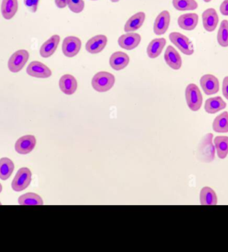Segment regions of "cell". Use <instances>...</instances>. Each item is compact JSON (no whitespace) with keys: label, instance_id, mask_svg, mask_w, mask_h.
Returning a JSON list of instances; mask_svg holds the SVG:
<instances>
[{"label":"cell","instance_id":"1","mask_svg":"<svg viewBox=\"0 0 228 252\" xmlns=\"http://www.w3.org/2000/svg\"><path fill=\"white\" fill-rule=\"evenodd\" d=\"M115 82V76L113 74L106 71H101L93 76L91 86L97 92L106 93L114 87Z\"/></svg>","mask_w":228,"mask_h":252},{"label":"cell","instance_id":"2","mask_svg":"<svg viewBox=\"0 0 228 252\" xmlns=\"http://www.w3.org/2000/svg\"><path fill=\"white\" fill-rule=\"evenodd\" d=\"M213 134H205L198 147V157L200 160L204 163H211L215 159L216 148L213 145Z\"/></svg>","mask_w":228,"mask_h":252},{"label":"cell","instance_id":"3","mask_svg":"<svg viewBox=\"0 0 228 252\" xmlns=\"http://www.w3.org/2000/svg\"><path fill=\"white\" fill-rule=\"evenodd\" d=\"M186 100L189 109L194 112L199 111L202 106L203 96L200 90L195 84H190L186 87Z\"/></svg>","mask_w":228,"mask_h":252},{"label":"cell","instance_id":"4","mask_svg":"<svg viewBox=\"0 0 228 252\" xmlns=\"http://www.w3.org/2000/svg\"><path fill=\"white\" fill-rule=\"evenodd\" d=\"M169 38L171 43L183 54L187 56H191L194 52L193 44L188 37L179 32H171L170 33Z\"/></svg>","mask_w":228,"mask_h":252},{"label":"cell","instance_id":"5","mask_svg":"<svg viewBox=\"0 0 228 252\" xmlns=\"http://www.w3.org/2000/svg\"><path fill=\"white\" fill-rule=\"evenodd\" d=\"M31 182V172L27 167H22L18 170L12 182L14 191L20 192L25 190Z\"/></svg>","mask_w":228,"mask_h":252},{"label":"cell","instance_id":"6","mask_svg":"<svg viewBox=\"0 0 228 252\" xmlns=\"http://www.w3.org/2000/svg\"><path fill=\"white\" fill-rule=\"evenodd\" d=\"M29 54L26 50H19L9 58L7 66L10 72L16 73L22 70L29 60Z\"/></svg>","mask_w":228,"mask_h":252},{"label":"cell","instance_id":"7","mask_svg":"<svg viewBox=\"0 0 228 252\" xmlns=\"http://www.w3.org/2000/svg\"><path fill=\"white\" fill-rule=\"evenodd\" d=\"M82 48V41L76 36H68L62 43V52L66 57L73 58L79 53Z\"/></svg>","mask_w":228,"mask_h":252},{"label":"cell","instance_id":"8","mask_svg":"<svg viewBox=\"0 0 228 252\" xmlns=\"http://www.w3.org/2000/svg\"><path fill=\"white\" fill-rule=\"evenodd\" d=\"M28 75L38 78H48L52 76V70L46 65L39 61L29 63L26 69Z\"/></svg>","mask_w":228,"mask_h":252},{"label":"cell","instance_id":"9","mask_svg":"<svg viewBox=\"0 0 228 252\" xmlns=\"http://www.w3.org/2000/svg\"><path fill=\"white\" fill-rule=\"evenodd\" d=\"M36 139L33 135L28 134L17 140L15 143V150L20 155H27L34 149Z\"/></svg>","mask_w":228,"mask_h":252},{"label":"cell","instance_id":"10","mask_svg":"<svg viewBox=\"0 0 228 252\" xmlns=\"http://www.w3.org/2000/svg\"><path fill=\"white\" fill-rule=\"evenodd\" d=\"M142 37L139 33L127 32L119 37L117 42L119 46L123 49L132 50L139 46Z\"/></svg>","mask_w":228,"mask_h":252},{"label":"cell","instance_id":"11","mask_svg":"<svg viewBox=\"0 0 228 252\" xmlns=\"http://www.w3.org/2000/svg\"><path fill=\"white\" fill-rule=\"evenodd\" d=\"M200 85L205 94L213 95L219 92V80L212 74H207L201 76Z\"/></svg>","mask_w":228,"mask_h":252},{"label":"cell","instance_id":"12","mask_svg":"<svg viewBox=\"0 0 228 252\" xmlns=\"http://www.w3.org/2000/svg\"><path fill=\"white\" fill-rule=\"evenodd\" d=\"M108 38L105 35H96L87 41L86 44V50L89 53L96 55L106 48Z\"/></svg>","mask_w":228,"mask_h":252},{"label":"cell","instance_id":"13","mask_svg":"<svg viewBox=\"0 0 228 252\" xmlns=\"http://www.w3.org/2000/svg\"><path fill=\"white\" fill-rule=\"evenodd\" d=\"M203 26L204 29L208 32H212L216 30L219 18L218 13L214 8H208L202 14Z\"/></svg>","mask_w":228,"mask_h":252},{"label":"cell","instance_id":"14","mask_svg":"<svg viewBox=\"0 0 228 252\" xmlns=\"http://www.w3.org/2000/svg\"><path fill=\"white\" fill-rule=\"evenodd\" d=\"M59 87L61 92L65 94H74L78 89L77 80L71 74H64L59 79Z\"/></svg>","mask_w":228,"mask_h":252},{"label":"cell","instance_id":"15","mask_svg":"<svg viewBox=\"0 0 228 252\" xmlns=\"http://www.w3.org/2000/svg\"><path fill=\"white\" fill-rule=\"evenodd\" d=\"M164 60H165L166 64L173 70H179L182 67V58L179 55L178 52L173 46H168L165 54H164Z\"/></svg>","mask_w":228,"mask_h":252},{"label":"cell","instance_id":"16","mask_svg":"<svg viewBox=\"0 0 228 252\" xmlns=\"http://www.w3.org/2000/svg\"><path fill=\"white\" fill-rule=\"evenodd\" d=\"M170 14L167 10L162 11L157 16L154 24V32L155 34H164L168 31L170 24Z\"/></svg>","mask_w":228,"mask_h":252},{"label":"cell","instance_id":"17","mask_svg":"<svg viewBox=\"0 0 228 252\" xmlns=\"http://www.w3.org/2000/svg\"><path fill=\"white\" fill-rule=\"evenodd\" d=\"M59 42H60V36L59 35H53L50 37L41 46L40 50L41 57L45 59L52 57L57 50Z\"/></svg>","mask_w":228,"mask_h":252},{"label":"cell","instance_id":"18","mask_svg":"<svg viewBox=\"0 0 228 252\" xmlns=\"http://www.w3.org/2000/svg\"><path fill=\"white\" fill-rule=\"evenodd\" d=\"M130 57L123 52H115L112 54L110 59V65L114 70L119 71L128 66Z\"/></svg>","mask_w":228,"mask_h":252},{"label":"cell","instance_id":"19","mask_svg":"<svg viewBox=\"0 0 228 252\" xmlns=\"http://www.w3.org/2000/svg\"><path fill=\"white\" fill-rule=\"evenodd\" d=\"M199 21V16L195 13L181 15L177 19V24L184 31H192L195 29Z\"/></svg>","mask_w":228,"mask_h":252},{"label":"cell","instance_id":"20","mask_svg":"<svg viewBox=\"0 0 228 252\" xmlns=\"http://www.w3.org/2000/svg\"><path fill=\"white\" fill-rule=\"evenodd\" d=\"M145 20V14L143 12L136 13L129 18L124 26L126 32H134L140 29Z\"/></svg>","mask_w":228,"mask_h":252},{"label":"cell","instance_id":"21","mask_svg":"<svg viewBox=\"0 0 228 252\" xmlns=\"http://www.w3.org/2000/svg\"><path fill=\"white\" fill-rule=\"evenodd\" d=\"M226 102L221 96H216L207 99L205 102L204 109L206 113L212 115L226 109Z\"/></svg>","mask_w":228,"mask_h":252},{"label":"cell","instance_id":"22","mask_svg":"<svg viewBox=\"0 0 228 252\" xmlns=\"http://www.w3.org/2000/svg\"><path fill=\"white\" fill-rule=\"evenodd\" d=\"M166 44V40L164 38H155L149 42L147 48V54L151 59H156L162 54Z\"/></svg>","mask_w":228,"mask_h":252},{"label":"cell","instance_id":"23","mask_svg":"<svg viewBox=\"0 0 228 252\" xmlns=\"http://www.w3.org/2000/svg\"><path fill=\"white\" fill-rule=\"evenodd\" d=\"M18 10V0H2L1 12L3 18L5 20H11L14 18Z\"/></svg>","mask_w":228,"mask_h":252},{"label":"cell","instance_id":"24","mask_svg":"<svg viewBox=\"0 0 228 252\" xmlns=\"http://www.w3.org/2000/svg\"><path fill=\"white\" fill-rule=\"evenodd\" d=\"M200 204L201 205H216L218 204V197L216 192L210 187H204L200 191Z\"/></svg>","mask_w":228,"mask_h":252},{"label":"cell","instance_id":"25","mask_svg":"<svg viewBox=\"0 0 228 252\" xmlns=\"http://www.w3.org/2000/svg\"><path fill=\"white\" fill-rule=\"evenodd\" d=\"M213 130L218 133H227L228 132V113H224L217 116L212 124Z\"/></svg>","mask_w":228,"mask_h":252},{"label":"cell","instance_id":"26","mask_svg":"<svg viewBox=\"0 0 228 252\" xmlns=\"http://www.w3.org/2000/svg\"><path fill=\"white\" fill-rule=\"evenodd\" d=\"M214 146L217 155L221 159H224L228 156V137L218 136L214 139Z\"/></svg>","mask_w":228,"mask_h":252},{"label":"cell","instance_id":"27","mask_svg":"<svg viewBox=\"0 0 228 252\" xmlns=\"http://www.w3.org/2000/svg\"><path fill=\"white\" fill-rule=\"evenodd\" d=\"M14 170V163L10 158H3L0 159V179L3 181L8 179Z\"/></svg>","mask_w":228,"mask_h":252},{"label":"cell","instance_id":"28","mask_svg":"<svg viewBox=\"0 0 228 252\" xmlns=\"http://www.w3.org/2000/svg\"><path fill=\"white\" fill-rule=\"evenodd\" d=\"M20 205H43L44 201L40 195L35 193H27L20 196L18 199Z\"/></svg>","mask_w":228,"mask_h":252},{"label":"cell","instance_id":"29","mask_svg":"<svg viewBox=\"0 0 228 252\" xmlns=\"http://www.w3.org/2000/svg\"><path fill=\"white\" fill-rule=\"evenodd\" d=\"M172 4L178 11L195 10L198 7L196 0H173Z\"/></svg>","mask_w":228,"mask_h":252},{"label":"cell","instance_id":"30","mask_svg":"<svg viewBox=\"0 0 228 252\" xmlns=\"http://www.w3.org/2000/svg\"><path fill=\"white\" fill-rule=\"evenodd\" d=\"M218 44L222 47H228V21L224 20L220 24L219 31L217 35Z\"/></svg>","mask_w":228,"mask_h":252},{"label":"cell","instance_id":"31","mask_svg":"<svg viewBox=\"0 0 228 252\" xmlns=\"http://www.w3.org/2000/svg\"><path fill=\"white\" fill-rule=\"evenodd\" d=\"M68 6L71 12L80 14L84 10L85 2L84 0H68Z\"/></svg>","mask_w":228,"mask_h":252},{"label":"cell","instance_id":"32","mask_svg":"<svg viewBox=\"0 0 228 252\" xmlns=\"http://www.w3.org/2000/svg\"><path fill=\"white\" fill-rule=\"evenodd\" d=\"M40 0H24V4L30 12L35 13L37 10Z\"/></svg>","mask_w":228,"mask_h":252},{"label":"cell","instance_id":"33","mask_svg":"<svg viewBox=\"0 0 228 252\" xmlns=\"http://www.w3.org/2000/svg\"><path fill=\"white\" fill-rule=\"evenodd\" d=\"M222 93H223L224 96L228 100V76H226L223 80Z\"/></svg>","mask_w":228,"mask_h":252},{"label":"cell","instance_id":"34","mask_svg":"<svg viewBox=\"0 0 228 252\" xmlns=\"http://www.w3.org/2000/svg\"><path fill=\"white\" fill-rule=\"evenodd\" d=\"M220 12L224 16H228V0H224L220 7Z\"/></svg>","mask_w":228,"mask_h":252},{"label":"cell","instance_id":"35","mask_svg":"<svg viewBox=\"0 0 228 252\" xmlns=\"http://www.w3.org/2000/svg\"><path fill=\"white\" fill-rule=\"evenodd\" d=\"M68 0H55L56 6L58 8H64L68 6Z\"/></svg>","mask_w":228,"mask_h":252},{"label":"cell","instance_id":"36","mask_svg":"<svg viewBox=\"0 0 228 252\" xmlns=\"http://www.w3.org/2000/svg\"><path fill=\"white\" fill-rule=\"evenodd\" d=\"M110 1H111L112 2H113V3H116V2H118V1H120V0H110Z\"/></svg>","mask_w":228,"mask_h":252},{"label":"cell","instance_id":"37","mask_svg":"<svg viewBox=\"0 0 228 252\" xmlns=\"http://www.w3.org/2000/svg\"><path fill=\"white\" fill-rule=\"evenodd\" d=\"M1 191H2V186L0 184V193H1Z\"/></svg>","mask_w":228,"mask_h":252},{"label":"cell","instance_id":"38","mask_svg":"<svg viewBox=\"0 0 228 252\" xmlns=\"http://www.w3.org/2000/svg\"><path fill=\"white\" fill-rule=\"evenodd\" d=\"M203 1H205V2H210L211 1H212V0H203Z\"/></svg>","mask_w":228,"mask_h":252},{"label":"cell","instance_id":"39","mask_svg":"<svg viewBox=\"0 0 228 252\" xmlns=\"http://www.w3.org/2000/svg\"><path fill=\"white\" fill-rule=\"evenodd\" d=\"M91 1H98V0H91Z\"/></svg>","mask_w":228,"mask_h":252},{"label":"cell","instance_id":"40","mask_svg":"<svg viewBox=\"0 0 228 252\" xmlns=\"http://www.w3.org/2000/svg\"><path fill=\"white\" fill-rule=\"evenodd\" d=\"M1 205V202H0V205Z\"/></svg>","mask_w":228,"mask_h":252}]
</instances>
